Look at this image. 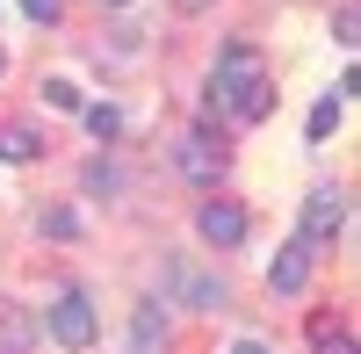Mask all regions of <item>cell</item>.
<instances>
[{
    "mask_svg": "<svg viewBox=\"0 0 361 354\" xmlns=\"http://www.w3.org/2000/svg\"><path fill=\"white\" fill-rule=\"evenodd\" d=\"M159 340H166V326H159V311H152V304H137V318H130V347H137V354H152Z\"/></svg>",
    "mask_w": 361,
    "mask_h": 354,
    "instance_id": "11",
    "label": "cell"
},
{
    "mask_svg": "<svg viewBox=\"0 0 361 354\" xmlns=\"http://www.w3.org/2000/svg\"><path fill=\"white\" fill-rule=\"evenodd\" d=\"M333 37H340V44H354V37H361V22H354V8H340V15H333Z\"/></svg>",
    "mask_w": 361,
    "mask_h": 354,
    "instance_id": "16",
    "label": "cell"
},
{
    "mask_svg": "<svg viewBox=\"0 0 361 354\" xmlns=\"http://www.w3.org/2000/svg\"><path fill=\"white\" fill-rule=\"evenodd\" d=\"M173 8H180V15H202V8H217V0H173Z\"/></svg>",
    "mask_w": 361,
    "mask_h": 354,
    "instance_id": "19",
    "label": "cell"
},
{
    "mask_svg": "<svg viewBox=\"0 0 361 354\" xmlns=\"http://www.w3.org/2000/svg\"><path fill=\"white\" fill-rule=\"evenodd\" d=\"M159 282H166V297L188 304V311H217V304H224V282L209 275V268H195V260H166Z\"/></svg>",
    "mask_w": 361,
    "mask_h": 354,
    "instance_id": "2",
    "label": "cell"
},
{
    "mask_svg": "<svg viewBox=\"0 0 361 354\" xmlns=\"http://www.w3.org/2000/svg\"><path fill=\"white\" fill-rule=\"evenodd\" d=\"M22 15L29 22H58V0H22Z\"/></svg>",
    "mask_w": 361,
    "mask_h": 354,
    "instance_id": "17",
    "label": "cell"
},
{
    "mask_svg": "<svg viewBox=\"0 0 361 354\" xmlns=\"http://www.w3.org/2000/svg\"><path fill=\"white\" fill-rule=\"evenodd\" d=\"M340 231H347V195L340 188H311V202H304V239H296V246H333L340 239Z\"/></svg>",
    "mask_w": 361,
    "mask_h": 354,
    "instance_id": "4",
    "label": "cell"
},
{
    "mask_svg": "<svg viewBox=\"0 0 361 354\" xmlns=\"http://www.w3.org/2000/svg\"><path fill=\"white\" fill-rule=\"evenodd\" d=\"M195 231H202L209 246H238V239H246V210H238V202H202Z\"/></svg>",
    "mask_w": 361,
    "mask_h": 354,
    "instance_id": "6",
    "label": "cell"
},
{
    "mask_svg": "<svg viewBox=\"0 0 361 354\" xmlns=\"http://www.w3.org/2000/svg\"><path fill=\"white\" fill-rule=\"evenodd\" d=\"M0 73H8V51H0Z\"/></svg>",
    "mask_w": 361,
    "mask_h": 354,
    "instance_id": "21",
    "label": "cell"
},
{
    "mask_svg": "<svg viewBox=\"0 0 361 354\" xmlns=\"http://www.w3.org/2000/svg\"><path fill=\"white\" fill-rule=\"evenodd\" d=\"M318 354H354V340L347 333H318Z\"/></svg>",
    "mask_w": 361,
    "mask_h": 354,
    "instance_id": "18",
    "label": "cell"
},
{
    "mask_svg": "<svg viewBox=\"0 0 361 354\" xmlns=\"http://www.w3.org/2000/svg\"><path fill=\"white\" fill-rule=\"evenodd\" d=\"M80 123L109 145V138H123V109H116V102H87V109H80Z\"/></svg>",
    "mask_w": 361,
    "mask_h": 354,
    "instance_id": "9",
    "label": "cell"
},
{
    "mask_svg": "<svg viewBox=\"0 0 361 354\" xmlns=\"http://www.w3.org/2000/svg\"><path fill=\"white\" fill-rule=\"evenodd\" d=\"M87 188H94V195H116V188H123V166H116V159H94V166H87Z\"/></svg>",
    "mask_w": 361,
    "mask_h": 354,
    "instance_id": "13",
    "label": "cell"
},
{
    "mask_svg": "<svg viewBox=\"0 0 361 354\" xmlns=\"http://www.w3.org/2000/svg\"><path fill=\"white\" fill-rule=\"evenodd\" d=\"M311 260H318L311 246H282V253H275V268H267V289H275V297H296V289L311 282Z\"/></svg>",
    "mask_w": 361,
    "mask_h": 354,
    "instance_id": "7",
    "label": "cell"
},
{
    "mask_svg": "<svg viewBox=\"0 0 361 354\" xmlns=\"http://www.w3.org/2000/svg\"><path fill=\"white\" fill-rule=\"evenodd\" d=\"M44 102H51V109H87V102H80V87H73V80H51V87H44Z\"/></svg>",
    "mask_w": 361,
    "mask_h": 354,
    "instance_id": "15",
    "label": "cell"
},
{
    "mask_svg": "<svg viewBox=\"0 0 361 354\" xmlns=\"http://www.w3.org/2000/svg\"><path fill=\"white\" fill-rule=\"evenodd\" d=\"M116 8H123V0H116Z\"/></svg>",
    "mask_w": 361,
    "mask_h": 354,
    "instance_id": "22",
    "label": "cell"
},
{
    "mask_svg": "<svg viewBox=\"0 0 361 354\" xmlns=\"http://www.w3.org/2000/svg\"><path fill=\"white\" fill-rule=\"evenodd\" d=\"M173 159H180V173H188L195 188H217V173H224V145L209 138V130H180Z\"/></svg>",
    "mask_w": 361,
    "mask_h": 354,
    "instance_id": "5",
    "label": "cell"
},
{
    "mask_svg": "<svg viewBox=\"0 0 361 354\" xmlns=\"http://www.w3.org/2000/svg\"><path fill=\"white\" fill-rule=\"evenodd\" d=\"M37 224H44V239H80V210H73V202H51Z\"/></svg>",
    "mask_w": 361,
    "mask_h": 354,
    "instance_id": "12",
    "label": "cell"
},
{
    "mask_svg": "<svg viewBox=\"0 0 361 354\" xmlns=\"http://www.w3.org/2000/svg\"><path fill=\"white\" fill-rule=\"evenodd\" d=\"M340 123H347V102H340V94H325V102L311 109V130H304V138H311V145H325V138H333Z\"/></svg>",
    "mask_w": 361,
    "mask_h": 354,
    "instance_id": "10",
    "label": "cell"
},
{
    "mask_svg": "<svg viewBox=\"0 0 361 354\" xmlns=\"http://www.w3.org/2000/svg\"><path fill=\"white\" fill-rule=\"evenodd\" d=\"M37 347V318L22 304H0V354H29Z\"/></svg>",
    "mask_w": 361,
    "mask_h": 354,
    "instance_id": "8",
    "label": "cell"
},
{
    "mask_svg": "<svg viewBox=\"0 0 361 354\" xmlns=\"http://www.w3.org/2000/svg\"><path fill=\"white\" fill-rule=\"evenodd\" d=\"M231 354H267V340H238V347H231Z\"/></svg>",
    "mask_w": 361,
    "mask_h": 354,
    "instance_id": "20",
    "label": "cell"
},
{
    "mask_svg": "<svg viewBox=\"0 0 361 354\" xmlns=\"http://www.w3.org/2000/svg\"><path fill=\"white\" fill-rule=\"evenodd\" d=\"M0 159H37V138L29 130H0Z\"/></svg>",
    "mask_w": 361,
    "mask_h": 354,
    "instance_id": "14",
    "label": "cell"
},
{
    "mask_svg": "<svg viewBox=\"0 0 361 354\" xmlns=\"http://www.w3.org/2000/svg\"><path fill=\"white\" fill-rule=\"evenodd\" d=\"M267 87V66H260V51L253 44H231L224 58H217V80H209V102L217 109H246L253 94Z\"/></svg>",
    "mask_w": 361,
    "mask_h": 354,
    "instance_id": "1",
    "label": "cell"
},
{
    "mask_svg": "<svg viewBox=\"0 0 361 354\" xmlns=\"http://www.w3.org/2000/svg\"><path fill=\"white\" fill-rule=\"evenodd\" d=\"M44 326H51L58 347H73V354H80V347H94V304H87L80 289H66V297L44 311Z\"/></svg>",
    "mask_w": 361,
    "mask_h": 354,
    "instance_id": "3",
    "label": "cell"
}]
</instances>
